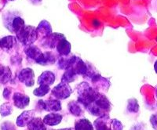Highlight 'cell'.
Returning a JSON list of instances; mask_svg holds the SVG:
<instances>
[{"instance_id": "8d00e7d4", "label": "cell", "mask_w": 157, "mask_h": 130, "mask_svg": "<svg viewBox=\"0 0 157 130\" xmlns=\"http://www.w3.org/2000/svg\"><path fill=\"white\" fill-rule=\"evenodd\" d=\"M56 130H75L74 128H61V129H56Z\"/></svg>"}, {"instance_id": "1f68e13d", "label": "cell", "mask_w": 157, "mask_h": 130, "mask_svg": "<svg viewBox=\"0 0 157 130\" xmlns=\"http://www.w3.org/2000/svg\"><path fill=\"white\" fill-rule=\"evenodd\" d=\"M111 123H112V129L113 130H123V126L121 121L116 118H112L111 119Z\"/></svg>"}, {"instance_id": "d4e9b609", "label": "cell", "mask_w": 157, "mask_h": 130, "mask_svg": "<svg viewBox=\"0 0 157 130\" xmlns=\"http://www.w3.org/2000/svg\"><path fill=\"white\" fill-rule=\"evenodd\" d=\"M12 79V72L9 67L5 66L3 71L0 74V84L1 85H6L8 82H10Z\"/></svg>"}, {"instance_id": "30bf717a", "label": "cell", "mask_w": 157, "mask_h": 130, "mask_svg": "<svg viewBox=\"0 0 157 130\" xmlns=\"http://www.w3.org/2000/svg\"><path fill=\"white\" fill-rule=\"evenodd\" d=\"M57 59V56L53 52L46 51L42 53V54L36 63L41 65V66H50L52 64H55Z\"/></svg>"}, {"instance_id": "83f0119b", "label": "cell", "mask_w": 157, "mask_h": 130, "mask_svg": "<svg viewBox=\"0 0 157 130\" xmlns=\"http://www.w3.org/2000/svg\"><path fill=\"white\" fill-rule=\"evenodd\" d=\"M50 91V87L47 85H40L39 88H36L34 91H33V94L38 97H42L44 96L45 95H47V93Z\"/></svg>"}, {"instance_id": "4fadbf2b", "label": "cell", "mask_w": 157, "mask_h": 130, "mask_svg": "<svg viewBox=\"0 0 157 130\" xmlns=\"http://www.w3.org/2000/svg\"><path fill=\"white\" fill-rule=\"evenodd\" d=\"M36 111L35 110H25L20 114L17 118L16 124L19 127L27 126L28 124L35 118Z\"/></svg>"}, {"instance_id": "7402d4cb", "label": "cell", "mask_w": 157, "mask_h": 130, "mask_svg": "<svg viewBox=\"0 0 157 130\" xmlns=\"http://www.w3.org/2000/svg\"><path fill=\"white\" fill-rule=\"evenodd\" d=\"M27 128L29 130H47V125H45L43 119L36 117L28 124Z\"/></svg>"}, {"instance_id": "74e56055", "label": "cell", "mask_w": 157, "mask_h": 130, "mask_svg": "<svg viewBox=\"0 0 157 130\" xmlns=\"http://www.w3.org/2000/svg\"><path fill=\"white\" fill-rule=\"evenodd\" d=\"M155 96H156V98H157V89L156 91H155Z\"/></svg>"}, {"instance_id": "d6a6232c", "label": "cell", "mask_w": 157, "mask_h": 130, "mask_svg": "<svg viewBox=\"0 0 157 130\" xmlns=\"http://www.w3.org/2000/svg\"><path fill=\"white\" fill-rule=\"evenodd\" d=\"M1 130H16V126L11 121H5L1 125Z\"/></svg>"}, {"instance_id": "ac0fdd59", "label": "cell", "mask_w": 157, "mask_h": 130, "mask_svg": "<svg viewBox=\"0 0 157 130\" xmlns=\"http://www.w3.org/2000/svg\"><path fill=\"white\" fill-rule=\"evenodd\" d=\"M36 30H37L39 37L41 38V39H43V38L47 37V36L53 33L52 32V27L50 22L46 20H42L39 24L38 27L36 28Z\"/></svg>"}, {"instance_id": "9c48e42d", "label": "cell", "mask_w": 157, "mask_h": 130, "mask_svg": "<svg viewBox=\"0 0 157 130\" xmlns=\"http://www.w3.org/2000/svg\"><path fill=\"white\" fill-rule=\"evenodd\" d=\"M17 79L25 86L32 87V86H34L35 84L34 71L30 68H23L18 73Z\"/></svg>"}, {"instance_id": "836d02e7", "label": "cell", "mask_w": 157, "mask_h": 130, "mask_svg": "<svg viewBox=\"0 0 157 130\" xmlns=\"http://www.w3.org/2000/svg\"><path fill=\"white\" fill-rule=\"evenodd\" d=\"M150 122L152 124V127L157 130V114H153L150 118Z\"/></svg>"}, {"instance_id": "44dd1931", "label": "cell", "mask_w": 157, "mask_h": 130, "mask_svg": "<svg viewBox=\"0 0 157 130\" xmlns=\"http://www.w3.org/2000/svg\"><path fill=\"white\" fill-rule=\"evenodd\" d=\"M25 26V23L24 19H22L21 17L17 16L12 19L10 22V26L8 29L10 30L11 32L14 33V34H17Z\"/></svg>"}, {"instance_id": "f35d334b", "label": "cell", "mask_w": 157, "mask_h": 130, "mask_svg": "<svg viewBox=\"0 0 157 130\" xmlns=\"http://www.w3.org/2000/svg\"><path fill=\"white\" fill-rule=\"evenodd\" d=\"M0 42H1V39H0ZM0 49H1V44H0Z\"/></svg>"}, {"instance_id": "ffe728a7", "label": "cell", "mask_w": 157, "mask_h": 130, "mask_svg": "<svg viewBox=\"0 0 157 130\" xmlns=\"http://www.w3.org/2000/svg\"><path fill=\"white\" fill-rule=\"evenodd\" d=\"M63 116L58 113H50L43 118V121L45 125L48 126H55L61 122Z\"/></svg>"}, {"instance_id": "2e32d148", "label": "cell", "mask_w": 157, "mask_h": 130, "mask_svg": "<svg viewBox=\"0 0 157 130\" xmlns=\"http://www.w3.org/2000/svg\"><path fill=\"white\" fill-rule=\"evenodd\" d=\"M56 80L55 74L50 71H43L41 75L38 78L37 82L39 86L40 85H47V86H52Z\"/></svg>"}, {"instance_id": "4dcf8cb0", "label": "cell", "mask_w": 157, "mask_h": 130, "mask_svg": "<svg viewBox=\"0 0 157 130\" xmlns=\"http://www.w3.org/2000/svg\"><path fill=\"white\" fill-rule=\"evenodd\" d=\"M13 90H14V89H13L12 87H10V86L6 87L3 90V93H2L3 98L6 100H10L11 98H13V94H14Z\"/></svg>"}, {"instance_id": "52a82bcc", "label": "cell", "mask_w": 157, "mask_h": 130, "mask_svg": "<svg viewBox=\"0 0 157 130\" xmlns=\"http://www.w3.org/2000/svg\"><path fill=\"white\" fill-rule=\"evenodd\" d=\"M67 69L71 70V71H73L74 73L76 74L77 75L83 76L86 72L87 65H86V63L84 62L80 57L72 55L69 66L68 67Z\"/></svg>"}, {"instance_id": "7a4b0ae2", "label": "cell", "mask_w": 157, "mask_h": 130, "mask_svg": "<svg viewBox=\"0 0 157 130\" xmlns=\"http://www.w3.org/2000/svg\"><path fill=\"white\" fill-rule=\"evenodd\" d=\"M99 93L100 92L94 89L93 86L87 82H82L77 86V100L82 104L84 107H86L95 100Z\"/></svg>"}, {"instance_id": "ba28073f", "label": "cell", "mask_w": 157, "mask_h": 130, "mask_svg": "<svg viewBox=\"0 0 157 130\" xmlns=\"http://www.w3.org/2000/svg\"><path fill=\"white\" fill-rule=\"evenodd\" d=\"M91 86H93L94 89L100 92H107L111 86V82L107 78L101 76L99 73L96 74L91 79Z\"/></svg>"}, {"instance_id": "5b68a950", "label": "cell", "mask_w": 157, "mask_h": 130, "mask_svg": "<svg viewBox=\"0 0 157 130\" xmlns=\"http://www.w3.org/2000/svg\"><path fill=\"white\" fill-rule=\"evenodd\" d=\"M71 93H72V89L68 83L62 82L57 85L51 90V94L54 96V98L59 100H63L68 98Z\"/></svg>"}, {"instance_id": "8fae6325", "label": "cell", "mask_w": 157, "mask_h": 130, "mask_svg": "<svg viewBox=\"0 0 157 130\" xmlns=\"http://www.w3.org/2000/svg\"><path fill=\"white\" fill-rule=\"evenodd\" d=\"M111 119L109 114L98 117L94 122V127L96 130H113Z\"/></svg>"}, {"instance_id": "7c38bea8", "label": "cell", "mask_w": 157, "mask_h": 130, "mask_svg": "<svg viewBox=\"0 0 157 130\" xmlns=\"http://www.w3.org/2000/svg\"><path fill=\"white\" fill-rule=\"evenodd\" d=\"M24 51H25V54L26 55V57H27L28 60L35 63L39 59L40 55L43 53L41 49L38 47L37 46H35L33 44L25 46Z\"/></svg>"}, {"instance_id": "d6986e66", "label": "cell", "mask_w": 157, "mask_h": 130, "mask_svg": "<svg viewBox=\"0 0 157 130\" xmlns=\"http://www.w3.org/2000/svg\"><path fill=\"white\" fill-rule=\"evenodd\" d=\"M68 109L69 112L75 117H81L84 114L85 107L78 100H72L68 103Z\"/></svg>"}, {"instance_id": "8992f818", "label": "cell", "mask_w": 157, "mask_h": 130, "mask_svg": "<svg viewBox=\"0 0 157 130\" xmlns=\"http://www.w3.org/2000/svg\"><path fill=\"white\" fill-rule=\"evenodd\" d=\"M65 36L61 33H52L47 37H45L42 39L40 41V44L43 46V48L47 49V50H55L57 44Z\"/></svg>"}, {"instance_id": "e575fe53", "label": "cell", "mask_w": 157, "mask_h": 130, "mask_svg": "<svg viewBox=\"0 0 157 130\" xmlns=\"http://www.w3.org/2000/svg\"><path fill=\"white\" fill-rule=\"evenodd\" d=\"M4 68H5V66L2 65V64H0V74H1V72H2V71H3Z\"/></svg>"}, {"instance_id": "cb8c5ba5", "label": "cell", "mask_w": 157, "mask_h": 130, "mask_svg": "<svg viewBox=\"0 0 157 130\" xmlns=\"http://www.w3.org/2000/svg\"><path fill=\"white\" fill-rule=\"evenodd\" d=\"M72 55L62 56V57H58L57 61V67L60 70H66L68 67L69 66L70 62H71Z\"/></svg>"}, {"instance_id": "e0dca14e", "label": "cell", "mask_w": 157, "mask_h": 130, "mask_svg": "<svg viewBox=\"0 0 157 130\" xmlns=\"http://www.w3.org/2000/svg\"><path fill=\"white\" fill-rule=\"evenodd\" d=\"M55 50L57 51L58 57L69 55L71 54V43L66 39V38L64 37V39H62L61 41L59 42Z\"/></svg>"}, {"instance_id": "9a60e30c", "label": "cell", "mask_w": 157, "mask_h": 130, "mask_svg": "<svg viewBox=\"0 0 157 130\" xmlns=\"http://www.w3.org/2000/svg\"><path fill=\"white\" fill-rule=\"evenodd\" d=\"M1 49L6 52H10L17 44V39L16 36L7 35L1 39Z\"/></svg>"}, {"instance_id": "5bb4252c", "label": "cell", "mask_w": 157, "mask_h": 130, "mask_svg": "<svg viewBox=\"0 0 157 130\" xmlns=\"http://www.w3.org/2000/svg\"><path fill=\"white\" fill-rule=\"evenodd\" d=\"M12 99L15 107L19 109H24L28 107L30 102L29 96L21 93H14Z\"/></svg>"}, {"instance_id": "484cf974", "label": "cell", "mask_w": 157, "mask_h": 130, "mask_svg": "<svg viewBox=\"0 0 157 130\" xmlns=\"http://www.w3.org/2000/svg\"><path fill=\"white\" fill-rule=\"evenodd\" d=\"M77 76L78 75L74 73L73 71H71V70H64V74H63L62 77H61V82H65V83H70V82L75 81V79H77Z\"/></svg>"}, {"instance_id": "3957f363", "label": "cell", "mask_w": 157, "mask_h": 130, "mask_svg": "<svg viewBox=\"0 0 157 130\" xmlns=\"http://www.w3.org/2000/svg\"><path fill=\"white\" fill-rule=\"evenodd\" d=\"M17 39L23 46H27L29 45L34 44L39 39L36 28L32 25H25V27L16 34Z\"/></svg>"}, {"instance_id": "603a6c76", "label": "cell", "mask_w": 157, "mask_h": 130, "mask_svg": "<svg viewBox=\"0 0 157 130\" xmlns=\"http://www.w3.org/2000/svg\"><path fill=\"white\" fill-rule=\"evenodd\" d=\"M75 130H94V125L86 118H81L75 122Z\"/></svg>"}, {"instance_id": "4316f807", "label": "cell", "mask_w": 157, "mask_h": 130, "mask_svg": "<svg viewBox=\"0 0 157 130\" xmlns=\"http://www.w3.org/2000/svg\"><path fill=\"white\" fill-rule=\"evenodd\" d=\"M13 112V105L10 102H6V103H2L0 106V114L2 117H6L12 114Z\"/></svg>"}, {"instance_id": "60d3db41", "label": "cell", "mask_w": 157, "mask_h": 130, "mask_svg": "<svg viewBox=\"0 0 157 130\" xmlns=\"http://www.w3.org/2000/svg\"><path fill=\"white\" fill-rule=\"evenodd\" d=\"M156 41H157V39H156Z\"/></svg>"}, {"instance_id": "277c9868", "label": "cell", "mask_w": 157, "mask_h": 130, "mask_svg": "<svg viewBox=\"0 0 157 130\" xmlns=\"http://www.w3.org/2000/svg\"><path fill=\"white\" fill-rule=\"evenodd\" d=\"M36 110L39 112H42L43 110H46L48 112L56 113L61 110V103L57 99H48L47 100H40L38 101Z\"/></svg>"}, {"instance_id": "d590c367", "label": "cell", "mask_w": 157, "mask_h": 130, "mask_svg": "<svg viewBox=\"0 0 157 130\" xmlns=\"http://www.w3.org/2000/svg\"><path fill=\"white\" fill-rule=\"evenodd\" d=\"M154 70H155V73L157 74V61H155V64H154Z\"/></svg>"}, {"instance_id": "f1b7e54d", "label": "cell", "mask_w": 157, "mask_h": 130, "mask_svg": "<svg viewBox=\"0 0 157 130\" xmlns=\"http://www.w3.org/2000/svg\"><path fill=\"white\" fill-rule=\"evenodd\" d=\"M86 65H87L86 72L82 77H83L85 79H86V80L90 81L91 79H92L96 74H98V72H97V70L95 69V68L92 65V64H89V63H86Z\"/></svg>"}, {"instance_id": "6da1fadb", "label": "cell", "mask_w": 157, "mask_h": 130, "mask_svg": "<svg viewBox=\"0 0 157 130\" xmlns=\"http://www.w3.org/2000/svg\"><path fill=\"white\" fill-rule=\"evenodd\" d=\"M111 108H112L111 102L106 97L105 95L101 93H98L95 100L85 107V109L91 115L96 117L109 114Z\"/></svg>"}, {"instance_id": "f546056e", "label": "cell", "mask_w": 157, "mask_h": 130, "mask_svg": "<svg viewBox=\"0 0 157 130\" xmlns=\"http://www.w3.org/2000/svg\"><path fill=\"white\" fill-rule=\"evenodd\" d=\"M127 110L130 113H137L139 110V105L136 99H130L128 100Z\"/></svg>"}, {"instance_id": "ab89813d", "label": "cell", "mask_w": 157, "mask_h": 130, "mask_svg": "<svg viewBox=\"0 0 157 130\" xmlns=\"http://www.w3.org/2000/svg\"><path fill=\"white\" fill-rule=\"evenodd\" d=\"M7 1H14V0H7Z\"/></svg>"}]
</instances>
